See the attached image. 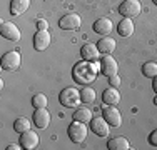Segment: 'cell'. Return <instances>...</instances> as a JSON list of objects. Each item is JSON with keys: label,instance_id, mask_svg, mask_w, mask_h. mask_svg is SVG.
<instances>
[{"label": "cell", "instance_id": "cell-1", "mask_svg": "<svg viewBox=\"0 0 157 150\" xmlns=\"http://www.w3.org/2000/svg\"><path fill=\"white\" fill-rule=\"evenodd\" d=\"M97 67H100V65H97L95 62H87V60L77 63L72 70L74 80H75L77 84H82V85H87V84H90V82H94L95 77H97V70H99Z\"/></svg>", "mask_w": 157, "mask_h": 150}, {"label": "cell", "instance_id": "cell-2", "mask_svg": "<svg viewBox=\"0 0 157 150\" xmlns=\"http://www.w3.org/2000/svg\"><path fill=\"white\" fill-rule=\"evenodd\" d=\"M59 100H60V103L63 107H78V103L82 102L80 100V90L74 88V87H67L63 88L60 92V95H59Z\"/></svg>", "mask_w": 157, "mask_h": 150}, {"label": "cell", "instance_id": "cell-3", "mask_svg": "<svg viewBox=\"0 0 157 150\" xmlns=\"http://www.w3.org/2000/svg\"><path fill=\"white\" fill-rule=\"evenodd\" d=\"M67 133H69V138L74 144H80V142H84L85 137H87V127H85L84 122L74 120L69 125V129H67Z\"/></svg>", "mask_w": 157, "mask_h": 150}, {"label": "cell", "instance_id": "cell-4", "mask_svg": "<svg viewBox=\"0 0 157 150\" xmlns=\"http://www.w3.org/2000/svg\"><path fill=\"white\" fill-rule=\"evenodd\" d=\"M142 5L139 0H124V2L119 5V13L124 15L125 18H134L140 13Z\"/></svg>", "mask_w": 157, "mask_h": 150}, {"label": "cell", "instance_id": "cell-5", "mask_svg": "<svg viewBox=\"0 0 157 150\" xmlns=\"http://www.w3.org/2000/svg\"><path fill=\"white\" fill-rule=\"evenodd\" d=\"M102 115H104V118L107 120V123H109L110 127H121L122 117H121V112L117 110V107H114V105L102 107Z\"/></svg>", "mask_w": 157, "mask_h": 150}, {"label": "cell", "instance_id": "cell-6", "mask_svg": "<svg viewBox=\"0 0 157 150\" xmlns=\"http://www.w3.org/2000/svg\"><path fill=\"white\" fill-rule=\"evenodd\" d=\"M20 65V54L17 50L7 52L2 55V69L3 70H17Z\"/></svg>", "mask_w": 157, "mask_h": 150}, {"label": "cell", "instance_id": "cell-7", "mask_svg": "<svg viewBox=\"0 0 157 150\" xmlns=\"http://www.w3.org/2000/svg\"><path fill=\"white\" fill-rule=\"evenodd\" d=\"M0 33H2L3 39L12 40V42H18L20 40V30L15 27V24L12 22H2L0 25Z\"/></svg>", "mask_w": 157, "mask_h": 150}, {"label": "cell", "instance_id": "cell-8", "mask_svg": "<svg viewBox=\"0 0 157 150\" xmlns=\"http://www.w3.org/2000/svg\"><path fill=\"white\" fill-rule=\"evenodd\" d=\"M80 24H82V20L77 13H67L59 20V27L62 30H77L80 27Z\"/></svg>", "mask_w": 157, "mask_h": 150}, {"label": "cell", "instance_id": "cell-9", "mask_svg": "<svg viewBox=\"0 0 157 150\" xmlns=\"http://www.w3.org/2000/svg\"><path fill=\"white\" fill-rule=\"evenodd\" d=\"M109 123L104 117H95L90 120V130L94 132L97 137H107L109 135Z\"/></svg>", "mask_w": 157, "mask_h": 150}, {"label": "cell", "instance_id": "cell-10", "mask_svg": "<svg viewBox=\"0 0 157 150\" xmlns=\"http://www.w3.org/2000/svg\"><path fill=\"white\" fill-rule=\"evenodd\" d=\"M20 145H22V148H25V150L37 148L39 147V135L35 132H32V130L24 132L20 135Z\"/></svg>", "mask_w": 157, "mask_h": 150}, {"label": "cell", "instance_id": "cell-11", "mask_svg": "<svg viewBox=\"0 0 157 150\" xmlns=\"http://www.w3.org/2000/svg\"><path fill=\"white\" fill-rule=\"evenodd\" d=\"M92 27H94V32H95V33L105 37V35H109V33L112 32L114 25H112V20H110V18L100 17V18H97V20L94 22V25H92Z\"/></svg>", "mask_w": 157, "mask_h": 150}, {"label": "cell", "instance_id": "cell-12", "mask_svg": "<svg viewBox=\"0 0 157 150\" xmlns=\"http://www.w3.org/2000/svg\"><path fill=\"white\" fill-rule=\"evenodd\" d=\"M50 45V33L47 30H39V32L33 35V48L35 50H45Z\"/></svg>", "mask_w": 157, "mask_h": 150}, {"label": "cell", "instance_id": "cell-13", "mask_svg": "<svg viewBox=\"0 0 157 150\" xmlns=\"http://www.w3.org/2000/svg\"><path fill=\"white\" fill-rule=\"evenodd\" d=\"M33 123H35L39 129H47L48 123H50V112L44 108H35L33 112Z\"/></svg>", "mask_w": 157, "mask_h": 150}, {"label": "cell", "instance_id": "cell-14", "mask_svg": "<svg viewBox=\"0 0 157 150\" xmlns=\"http://www.w3.org/2000/svg\"><path fill=\"white\" fill-rule=\"evenodd\" d=\"M117 70H119L117 62L110 55H104V58L100 60V72L104 75H107V77H112V75L117 73Z\"/></svg>", "mask_w": 157, "mask_h": 150}, {"label": "cell", "instance_id": "cell-15", "mask_svg": "<svg viewBox=\"0 0 157 150\" xmlns=\"http://www.w3.org/2000/svg\"><path fill=\"white\" fill-rule=\"evenodd\" d=\"M80 55L84 57V60H87V62H97L100 57V52L99 48H97V45L94 43H84L80 48Z\"/></svg>", "mask_w": 157, "mask_h": 150}, {"label": "cell", "instance_id": "cell-16", "mask_svg": "<svg viewBox=\"0 0 157 150\" xmlns=\"http://www.w3.org/2000/svg\"><path fill=\"white\" fill-rule=\"evenodd\" d=\"M97 48H99L100 54L104 55H110L112 52L115 50V40L112 39V37H102V39L97 42Z\"/></svg>", "mask_w": 157, "mask_h": 150}, {"label": "cell", "instance_id": "cell-17", "mask_svg": "<svg viewBox=\"0 0 157 150\" xmlns=\"http://www.w3.org/2000/svg\"><path fill=\"white\" fill-rule=\"evenodd\" d=\"M102 100L105 105H117L121 102V93H119V90L115 87H109L104 90L102 93Z\"/></svg>", "mask_w": 157, "mask_h": 150}, {"label": "cell", "instance_id": "cell-18", "mask_svg": "<svg viewBox=\"0 0 157 150\" xmlns=\"http://www.w3.org/2000/svg\"><path fill=\"white\" fill-rule=\"evenodd\" d=\"M107 148L109 150H129L130 142L125 137H114L107 142Z\"/></svg>", "mask_w": 157, "mask_h": 150}, {"label": "cell", "instance_id": "cell-19", "mask_svg": "<svg viewBox=\"0 0 157 150\" xmlns=\"http://www.w3.org/2000/svg\"><path fill=\"white\" fill-rule=\"evenodd\" d=\"M30 7V0H12L10 2V13L18 17Z\"/></svg>", "mask_w": 157, "mask_h": 150}, {"label": "cell", "instance_id": "cell-20", "mask_svg": "<svg viewBox=\"0 0 157 150\" xmlns=\"http://www.w3.org/2000/svg\"><path fill=\"white\" fill-rule=\"evenodd\" d=\"M117 32H119V35H122V37H130L134 33V24H132V18H122L121 22H119V25H117Z\"/></svg>", "mask_w": 157, "mask_h": 150}, {"label": "cell", "instance_id": "cell-21", "mask_svg": "<svg viewBox=\"0 0 157 150\" xmlns=\"http://www.w3.org/2000/svg\"><path fill=\"white\" fill-rule=\"evenodd\" d=\"M94 118L92 117V110L87 107H80L74 112V120H78V122H84V123H90V120Z\"/></svg>", "mask_w": 157, "mask_h": 150}, {"label": "cell", "instance_id": "cell-22", "mask_svg": "<svg viewBox=\"0 0 157 150\" xmlns=\"http://www.w3.org/2000/svg\"><path fill=\"white\" fill-rule=\"evenodd\" d=\"M13 130L18 133H24L27 130H30V122H29L25 117H18L15 122H13Z\"/></svg>", "mask_w": 157, "mask_h": 150}, {"label": "cell", "instance_id": "cell-23", "mask_svg": "<svg viewBox=\"0 0 157 150\" xmlns=\"http://www.w3.org/2000/svg\"><path fill=\"white\" fill-rule=\"evenodd\" d=\"M142 73H144V77H147V78L157 77V62L144 63V67H142Z\"/></svg>", "mask_w": 157, "mask_h": 150}, {"label": "cell", "instance_id": "cell-24", "mask_svg": "<svg viewBox=\"0 0 157 150\" xmlns=\"http://www.w3.org/2000/svg\"><path fill=\"white\" fill-rule=\"evenodd\" d=\"M80 100L84 103H92L95 100V92L90 87H84L80 90Z\"/></svg>", "mask_w": 157, "mask_h": 150}, {"label": "cell", "instance_id": "cell-25", "mask_svg": "<svg viewBox=\"0 0 157 150\" xmlns=\"http://www.w3.org/2000/svg\"><path fill=\"white\" fill-rule=\"evenodd\" d=\"M32 107H35V108L47 107V95L45 93H35L32 97Z\"/></svg>", "mask_w": 157, "mask_h": 150}, {"label": "cell", "instance_id": "cell-26", "mask_svg": "<svg viewBox=\"0 0 157 150\" xmlns=\"http://www.w3.org/2000/svg\"><path fill=\"white\" fill-rule=\"evenodd\" d=\"M109 84H110V87H115V88H117L119 85H121V78H119V75H117V73L112 75V77H109Z\"/></svg>", "mask_w": 157, "mask_h": 150}, {"label": "cell", "instance_id": "cell-27", "mask_svg": "<svg viewBox=\"0 0 157 150\" xmlns=\"http://www.w3.org/2000/svg\"><path fill=\"white\" fill-rule=\"evenodd\" d=\"M35 27L39 28V30H47L48 24H47V20H44V18H39V20L35 22Z\"/></svg>", "mask_w": 157, "mask_h": 150}, {"label": "cell", "instance_id": "cell-28", "mask_svg": "<svg viewBox=\"0 0 157 150\" xmlns=\"http://www.w3.org/2000/svg\"><path fill=\"white\" fill-rule=\"evenodd\" d=\"M149 142H151V145H154V147H157V129L152 132L151 135H149Z\"/></svg>", "mask_w": 157, "mask_h": 150}, {"label": "cell", "instance_id": "cell-29", "mask_svg": "<svg viewBox=\"0 0 157 150\" xmlns=\"http://www.w3.org/2000/svg\"><path fill=\"white\" fill-rule=\"evenodd\" d=\"M9 150H20L22 148V145H17V144H10L9 147H7Z\"/></svg>", "mask_w": 157, "mask_h": 150}, {"label": "cell", "instance_id": "cell-30", "mask_svg": "<svg viewBox=\"0 0 157 150\" xmlns=\"http://www.w3.org/2000/svg\"><path fill=\"white\" fill-rule=\"evenodd\" d=\"M152 88H154V92L157 93V77H154V80H152Z\"/></svg>", "mask_w": 157, "mask_h": 150}, {"label": "cell", "instance_id": "cell-31", "mask_svg": "<svg viewBox=\"0 0 157 150\" xmlns=\"http://www.w3.org/2000/svg\"><path fill=\"white\" fill-rule=\"evenodd\" d=\"M154 103L157 105V95H155V99H154Z\"/></svg>", "mask_w": 157, "mask_h": 150}, {"label": "cell", "instance_id": "cell-32", "mask_svg": "<svg viewBox=\"0 0 157 150\" xmlns=\"http://www.w3.org/2000/svg\"><path fill=\"white\" fill-rule=\"evenodd\" d=\"M152 2H154V3H155V5H157V0H152Z\"/></svg>", "mask_w": 157, "mask_h": 150}]
</instances>
